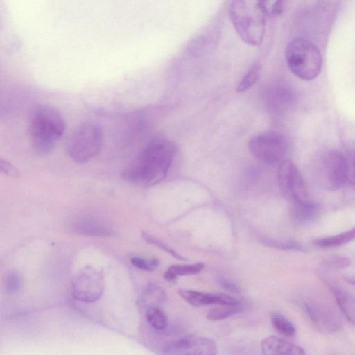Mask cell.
Segmentation results:
<instances>
[{"label": "cell", "mask_w": 355, "mask_h": 355, "mask_svg": "<svg viewBox=\"0 0 355 355\" xmlns=\"http://www.w3.org/2000/svg\"><path fill=\"white\" fill-rule=\"evenodd\" d=\"M176 151L173 141L154 138L121 170V178L136 185H155L166 177Z\"/></svg>", "instance_id": "6da1fadb"}, {"label": "cell", "mask_w": 355, "mask_h": 355, "mask_svg": "<svg viewBox=\"0 0 355 355\" xmlns=\"http://www.w3.org/2000/svg\"><path fill=\"white\" fill-rule=\"evenodd\" d=\"M266 16L261 0H232L230 4L229 17L235 31L245 44L252 46L263 42Z\"/></svg>", "instance_id": "7a4b0ae2"}, {"label": "cell", "mask_w": 355, "mask_h": 355, "mask_svg": "<svg viewBox=\"0 0 355 355\" xmlns=\"http://www.w3.org/2000/svg\"><path fill=\"white\" fill-rule=\"evenodd\" d=\"M65 122L54 107L42 105L32 112L28 123V135L34 150L42 155L49 153L65 131Z\"/></svg>", "instance_id": "3957f363"}, {"label": "cell", "mask_w": 355, "mask_h": 355, "mask_svg": "<svg viewBox=\"0 0 355 355\" xmlns=\"http://www.w3.org/2000/svg\"><path fill=\"white\" fill-rule=\"evenodd\" d=\"M285 58L290 71L302 80H313L322 70L320 49L306 39L297 37L290 41L286 47Z\"/></svg>", "instance_id": "277c9868"}, {"label": "cell", "mask_w": 355, "mask_h": 355, "mask_svg": "<svg viewBox=\"0 0 355 355\" xmlns=\"http://www.w3.org/2000/svg\"><path fill=\"white\" fill-rule=\"evenodd\" d=\"M103 142L101 126L92 121L80 125L72 133L67 144L69 157L76 163H85L101 150Z\"/></svg>", "instance_id": "5b68a950"}, {"label": "cell", "mask_w": 355, "mask_h": 355, "mask_svg": "<svg viewBox=\"0 0 355 355\" xmlns=\"http://www.w3.org/2000/svg\"><path fill=\"white\" fill-rule=\"evenodd\" d=\"M248 148L259 161L274 165L279 164L285 159L288 152V143L281 133L268 131L251 137Z\"/></svg>", "instance_id": "8992f818"}, {"label": "cell", "mask_w": 355, "mask_h": 355, "mask_svg": "<svg viewBox=\"0 0 355 355\" xmlns=\"http://www.w3.org/2000/svg\"><path fill=\"white\" fill-rule=\"evenodd\" d=\"M104 286L103 272L92 266L80 269L73 276L71 283L73 297L87 303L98 300L103 294Z\"/></svg>", "instance_id": "52a82bcc"}, {"label": "cell", "mask_w": 355, "mask_h": 355, "mask_svg": "<svg viewBox=\"0 0 355 355\" xmlns=\"http://www.w3.org/2000/svg\"><path fill=\"white\" fill-rule=\"evenodd\" d=\"M277 180L282 193L291 204L309 200L304 179L291 160L284 159L279 164Z\"/></svg>", "instance_id": "ba28073f"}, {"label": "cell", "mask_w": 355, "mask_h": 355, "mask_svg": "<svg viewBox=\"0 0 355 355\" xmlns=\"http://www.w3.org/2000/svg\"><path fill=\"white\" fill-rule=\"evenodd\" d=\"M322 182L329 189H338L349 180L350 168L344 155L337 150L327 152L320 162Z\"/></svg>", "instance_id": "9c48e42d"}, {"label": "cell", "mask_w": 355, "mask_h": 355, "mask_svg": "<svg viewBox=\"0 0 355 355\" xmlns=\"http://www.w3.org/2000/svg\"><path fill=\"white\" fill-rule=\"evenodd\" d=\"M163 351L171 354L214 355L218 353V347L211 338L187 335L165 343Z\"/></svg>", "instance_id": "30bf717a"}, {"label": "cell", "mask_w": 355, "mask_h": 355, "mask_svg": "<svg viewBox=\"0 0 355 355\" xmlns=\"http://www.w3.org/2000/svg\"><path fill=\"white\" fill-rule=\"evenodd\" d=\"M304 310L312 325L321 333L332 334L342 328V322L337 313L329 306L320 302L308 301Z\"/></svg>", "instance_id": "8fae6325"}, {"label": "cell", "mask_w": 355, "mask_h": 355, "mask_svg": "<svg viewBox=\"0 0 355 355\" xmlns=\"http://www.w3.org/2000/svg\"><path fill=\"white\" fill-rule=\"evenodd\" d=\"M71 230L78 234L107 237L114 234L112 227L101 218L83 216L73 220L69 225Z\"/></svg>", "instance_id": "7c38bea8"}, {"label": "cell", "mask_w": 355, "mask_h": 355, "mask_svg": "<svg viewBox=\"0 0 355 355\" xmlns=\"http://www.w3.org/2000/svg\"><path fill=\"white\" fill-rule=\"evenodd\" d=\"M291 217L294 223L306 225L315 222L320 214V205L311 200L297 202L291 204Z\"/></svg>", "instance_id": "4fadbf2b"}, {"label": "cell", "mask_w": 355, "mask_h": 355, "mask_svg": "<svg viewBox=\"0 0 355 355\" xmlns=\"http://www.w3.org/2000/svg\"><path fill=\"white\" fill-rule=\"evenodd\" d=\"M263 354L302 355L305 352L301 347L275 336L264 338L261 343Z\"/></svg>", "instance_id": "5bb4252c"}, {"label": "cell", "mask_w": 355, "mask_h": 355, "mask_svg": "<svg viewBox=\"0 0 355 355\" xmlns=\"http://www.w3.org/2000/svg\"><path fill=\"white\" fill-rule=\"evenodd\" d=\"M329 287L340 309L347 320L355 327V296L333 284H329Z\"/></svg>", "instance_id": "9a60e30c"}, {"label": "cell", "mask_w": 355, "mask_h": 355, "mask_svg": "<svg viewBox=\"0 0 355 355\" xmlns=\"http://www.w3.org/2000/svg\"><path fill=\"white\" fill-rule=\"evenodd\" d=\"M355 240V226L340 234L318 239L313 243L320 248H334L348 243Z\"/></svg>", "instance_id": "2e32d148"}, {"label": "cell", "mask_w": 355, "mask_h": 355, "mask_svg": "<svg viewBox=\"0 0 355 355\" xmlns=\"http://www.w3.org/2000/svg\"><path fill=\"white\" fill-rule=\"evenodd\" d=\"M205 265L202 263H196L189 265H172L164 275V278L169 282L174 281L178 276L195 275L200 272Z\"/></svg>", "instance_id": "e0dca14e"}, {"label": "cell", "mask_w": 355, "mask_h": 355, "mask_svg": "<svg viewBox=\"0 0 355 355\" xmlns=\"http://www.w3.org/2000/svg\"><path fill=\"white\" fill-rule=\"evenodd\" d=\"M178 293L184 300L194 306L214 304V293H205L189 289H180Z\"/></svg>", "instance_id": "ac0fdd59"}, {"label": "cell", "mask_w": 355, "mask_h": 355, "mask_svg": "<svg viewBox=\"0 0 355 355\" xmlns=\"http://www.w3.org/2000/svg\"><path fill=\"white\" fill-rule=\"evenodd\" d=\"M148 323L157 330H162L168 325V318L165 312L159 307L152 306L146 311Z\"/></svg>", "instance_id": "d6986e66"}, {"label": "cell", "mask_w": 355, "mask_h": 355, "mask_svg": "<svg viewBox=\"0 0 355 355\" xmlns=\"http://www.w3.org/2000/svg\"><path fill=\"white\" fill-rule=\"evenodd\" d=\"M243 309V306L241 302L236 304L220 305L219 307L211 309L207 318L209 320H220L236 315Z\"/></svg>", "instance_id": "ffe728a7"}, {"label": "cell", "mask_w": 355, "mask_h": 355, "mask_svg": "<svg viewBox=\"0 0 355 355\" xmlns=\"http://www.w3.org/2000/svg\"><path fill=\"white\" fill-rule=\"evenodd\" d=\"M261 70V62H255L238 84L236 91L243 92L250 88L260 78Z\"/></svg>", "instance_id": "44dd1931"}, {"label": "cell", "mask_w": 355, "mask_h": 355, "mask_svg": "<svg viewBox=\"0 0 355 355\" xmlns=\"http://www.w3.org/2000/svg\"><path fill=\"white\" fill-rule=\"evenodd\" d=\"M271 322L273 327L282 335L286 336H293L296 333L294 324L286 318L275 315L272 316Z\"/></svg>", "instance_id": "7402d4cb"}, {"label": "cell", "mask_w": 355, "mask_h": 355, "mask_svg": "<svg viewBox=\"0 0 355 355\" xmlns=\"http://www.w3.org/2000/svg\"><path fill=\"white\" fill-rule=\"evenodd\" d=\"M263 243L270 247L282 250L306 251V248L301 243L293 240L264 239Z\"/></svg>", "instance_id": "603a6c76"}, {"label": "cell", "mask_w": 355, "mask_h": 355, "mask_svg": "<svg viewBox=\"0 0 355 355\" xmlns=\"http://www.w3.org/2000/svg\"><path fill=\"white\" fill-rule=\"evenodd\" d=\"M22 279L20 275L15 270L7 272L5 277V288L10 294H16L21 290Z\"/></svg>", "instance_id": "cb8c5ba5"}, {"label": "cell", "mask_w": 355, "mask_h": 355, "mask_svg": "<svg viewBox=\"0 0 355 355\" xmlns=\"http://www.w3.org/2000/svg\"><path fill=\"white\" fill-rule=\"evenodd\" d=\"M142 236L148 243L159 247V248L162 249L163 250L166 251V252L172 255L173 257H175L176 259H180L181 261L187 260L185 257L180 254L174 249H173L171 247H170L168 245H167L162 241L147 234L146 232H143Z\"/></svg>", "instance_id": "d4e9b609"}, {"label": "cell", "mask_w": 355, "mask_h": 355, "mask_svg": "<svg viewBox=\"0 0 355 355\" xmlns=\"http://www.w3.org/2000/svg\"><path fill=\"white\" fill-rule=\"evenodd\" d=\"M261 2L266 16L277 17L283 10L284 0H261Z\"/></svg>", "instance_id": "484cf974"}, {"label": "cell", "mask_w": 355, "mask_h": 355, "mask_svg": "<svg viewBox=\"0 0 355 355\" xmlns=\"http://www.w3.org/2000/svg\"><path fill=\"white\" fill-rule=\"evenodd\" d=\"M323 263L332 269H343L348 267L350 263V259L344 256L331 255L325 257L322 260Z\"/></svg>", "instance_id": "4316f807"}, {"label": "cell", "mask_w": 355, "mask_h": 355, "mask_svg": "<svg viewBox=\"0 0 355 355\" xmlns=\"http://www.w3.org/2000/svg\"><path fill=\"white\" fill-rule=\"evenodd\" d=\"M130 261L135 267L146 271H152L159 265V260L156 259L146 260L141 257H134L131 258Z\"/></svg>", "instance_id": "83f0119b"}, {"label": "cell", "mask_w": 355, "mask_h": 355, "mask_svg": "<svg viewBox=\"0 0 355 355\" xmlns=\"http://www.w3.org/2000/svg\"><path fill=\"white\" fill-rule=\"evenodd\" d=\"M0 168L1 172L8 176L15 178L20 177V171L19 169L6 160L1 159Z\"/></svg>", "instance_id": "f1b7e54d"}, {"label": "cell", "mask_w": 355, "mask_h": 355, "mask_svg": "<svg viewBox=\"0 0 355 355\" xmlns=\"http://www.w3.org/2000/svg\"><path fill=\"white\" fill-rule=\"evenodd\" d=\"M218 284L225 290L229 292L234 293H239L241 290L240 288L234 283L224 279L220 278L218 279Z\"/></svg>", "instance_id": "f546056e"}, {"label": "cell", "mask_w": 355, "mask_h": 355, "mask_svg": "<svg viewBox=\"0 0 355 355\" xmlns=\"http://www.w3.org/2000/svg\"><path fill=\"white\" fill-rule=\"evenodd\" d=\"M346 280L349 283H350L351 284H352L355 286V278L354 277H347V278H346Z\"/></svg>", "instance_id": "4dcf8cb0"}, {"label": "cell", "mask_w": 355, "mask_h": 355, "mask_svg": "<svg viewBox=\"0 0 355 355\" xmlns=\"http://www.w3.org/2000/svg\"><path fill=\"white\" fill-rule=\"evenodd\" d=\"M354 166H355V159H354Z\"/></svg>", "instance_id": "1f68e13d"}]
</instances>
